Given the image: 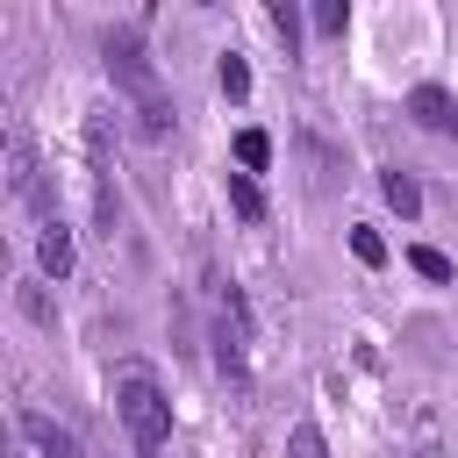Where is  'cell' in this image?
Segmentation results:
<instances>
[{
  "label": "cell",
  "mask_w": 458,
  "mask_h": 458,
  "mask_svg": "<svg viewBox=\"0 0 458 458\" xmlns=\"http://www.w3.org/2000/svg\"><path fill=\"white\" fill-rule=\"evenodd\" d=\"M114 415H122L136 458H143V451H165V437H172V401H165V386H157L150 372H136V365L122 372V386H114Z\"/></svg>",
  "instance_id": "obj_1"
},
{
  "label": "cell",
  "mask_w": 458,
  "mask_h": 458,
  "mask_svg": "<svg viewBox=\"0 0 458 458\" xmlns=\"http://www.w3.org/2000/svg\"><path fill=\"white\" fill-rule=\"evenodd\" d=\"M107 57V79L122 86V93H136V100H150L157 93V64H150V43H143V29H107V43H100Z\"/></svg>",
  "instance_id": "obj_2"
},
{
  "label": "cell",
  "mask_w": 458,
  "mask_h": 458,
  "mask_svg": "<svg viewBox=\"0 0 458 458\" xmlns=\"http://www.w3.org/2000/svg\"><path fill=\"white\" fill-rule=\"evenodd\" d=\"M243 336H250V308H243V293L229 286V293H222V315H215V336H208V344H215V365H222L229 386L250 379V365H243Z\"/></svg>",
  "instance_id": "obj_3"
},
{
  "label": "cell",
  "mask_w": 458,
  "mask_h": 458,
  "mask_svg": "<svg viewBox=\"0 0 458 458\" xmlns=\"http://www.w3.org/2000/svg\"><path fill=\"white\" fill-rule=\"evenodd\" d=\"M14 429H21V437L43 451V458H86V451H79V437H72L64 422H50L43 408H21V415H14Z\"/></svg>",
  "instance_id": "obj_4"
},
{
  "label": "cell",
  "mask_w": 458,
  "mask_h": 458,
  "mask_svg": "<svg viewBox=\"0 0 458 458\" xmlns=\"http://www.w3.org/2000/svg\"><path fill=\"white\" fill-rule=\"evenodd\" d=\"M36 265H43V279H64V272L79 265V243H72L64 222H43V229H36Z\"/></svg>",
  "instance_id": "obj_5"
},
{
  "label": "cell",
  "mask_w": 458,
  "mask_h": 458,
  "mask_svg": "<svg viewBox=\"0 0 458 458\" xmlns=\"http://www.w3.org/2000/svg\"><path fill=\"white\" fill-rule=\"evenodd\" d=\"M408 114H415L422 129H444V136H451V114H458V100H451L444 86H415V93H408Z\"/></svg>",
  "instance_id": "obj_6"
},
{
  "label": "cell",
  "mask_w": 458,
  "mask_h": 458,
  "mask_svg": "<svg viewBox=\"0 0 458 458\" xmlns=\"http://www.w3.org/2000/svg\"><path fill=\"white\" fill-rule=\"evenodd\" d=\"M379 193H386V208H394L401 222H415V215H422V186H415L408 172H379Z\"/></svg>",
  "instance_id": "obj_7"
},
{
  "label": "cell",
  "mask_w": 458,
  "mask_h": 458,
  "mask_svg": "<svg viewBox=\"0 0 458 458\" xmlns=\"http://www.w3.org/2000/svg\"><path fill=\"white\" fill-rule=\"evenodd\" d=\"M172 122H179V107H172L165 93H150V100H136V129H143L150 143H165V136H172Z\"/></svg>",
  "instance_id": "obj_8"
},
{
  "label": "cell",
  "mask_w": 458,
  "mask_h": 458,
  "mask_svg": "<svg viewBox=\"0 0 458 458\" xmlns=\"http://www.w3.org/2000/svg\"><path fill=\"white\" fill-rule=\"evenodd\" d=\"M229 208H236L243 222H265V193H258L250 172H229Z\"/></svg>",
  "instance_id": "obj_9"
},
{
  "label": "cell",
  "mask_w": 458,
  "mask_h": 458,
  "mask_svg": "<svg viewBox=\"0 0 458 458\" xmlns=\"http://www.w3.org/2000/svg\"><path fill=\"white\" fill-rule=\"evenodd\" d=\"M215 86H222L229 100H250V64H243L236 50H222V64H215Z\"/></svg>",
  "instance_id": "obj_10"
},
{
  "label": "cell",
  "mask_w": 458,
  "mask_h": 458,
  "mask_svg": "<svg viewBox=\"0 0 458 458\" xmlns=\"http://www.w3.org/2000/svg\"><path fill=\"white\" fill-rule=\"evenodd\" d=\"M236 165H243V172H265V165H272V136H265V129H243V136H236Z\"/></svg>",
  "instance_id": "obj_11"
},
{
  "label": "cell",
  "mask_w": 458,
  "mask_h": 458,
  "mask_svg": "<svg viewBox=\"0 0 458 458\" xmlns=\"http://www.w3.org/2000/svg\"><path fill=\"white\" fill-rule=\"evenodd\" d=\"M408 265H415V272H422L429 286H451V258H444V250H429V243H415V250H408Z\"/></svg>",
  "instance_id": "obj_12"
},
{
  "label": "cell",
  "mask_w": 458,
  "mask_h": 458,
  "mask_svg": "<svg viewBox=\"0 0 458 458\" xmlns=\"http://www.w3.org/2000/svg\"><path fill=\"white\" fill-rule=\"evenodd\" d=\"M286 458H329L322 429H315V422H293V429H286Z\"/></svg>",
  "instance_id": "obj_13"
},
{
  "label": "cell",
  "mask_w": 458,
  "mask_h": 458,
  "mask_svg": "<svg viewBox=\"0 0 458 458\" xmlns=\"http://www.w3.org/2000/svg\"><path fill=\"white\" fill-rule=\"evenodd\" d=\"M272 29H279V43H286V57L301 50V7L293 0H272Z\"/></svg>",
  "instance_id": "obj_14"
},
{
  "label": "cell",
  "mask_w": 458,
  "mask_h": 458,
  "mask_svg": "<svg viewBox=\"0 0 458 458\" xmlns=\"http://www.w3.org/2000/svg\"><path fill=\"white\" fill-rule=\"evenodd\" d=\"M344 29H351V7L344 0H322L315 7V36H344Z\"/></svg>",
  "instance_id": "obj_15"
},
{
  "label": "cell",
  "mask_w": 458,
  "mask_h": 458,
  "mask_svg": "<svg viewBox=\"0 0 458 458\" xmlns=\"http://www.w3.org/2000/svg\"><path fill=\"white\" fill-rule=\"evenodd\" d=\"M351 258H358V265H386V243H379V229H351Z\"/></svg>",
  "instance_id": "obj_16"
},
{
  "label": "cell",
  "mask_w": 458,
  "mask_h": 458,
  "mask_svg": "<svg viewBox=\"0 0 458 458\" xmlns=\"http://www.w3.org/2000/svg\"><path fill=\"white\" fill-rule=\"evenodd\" d=\"M21 315H36V322H57V315H50V301H43V286H21Z\"/></svg>",
  "instance_id": "obj_17"
},
{
  "label": "cell",
  "mask_w": 458,
  "mask_h": 458,
  "mask_svg": "<svg viewBox=\"0 0 458 458\" xmlns=\"http://www.w3.org/2000/svg\"><path fill=\"white\" fill-rule=\"evenodd\" d=\"M415 458H444V444H437V437H422V444H415Z\"/></svg>",
  "instance_id": "obj_18"
},
{
  "label": "cell",
  "mask_w": 458,
  "mask_h": 458,
  "mask_svg": "<svg viewBox=\"0 0 458 458\" xmlns=\"http://www.w3.org/2000/svg\"><path fill=\"white\" fill-rule=\"evenodd\" d=\"M451 136H458V114H451Z\"/></svg>",
  "instance_id": "obj_19"
},
{
  "label": "cell",
  "mask_w": 458,
  "mask_h": 458,
  "mask_svg": "<svg viewBox=\"0 0 458 458\" xmlns=\"http://www.w3.org/2000/svg\"><path fill=\"white\" fill-rule=\"evenodd\" d=\"M143 458H157V451H143Z\"/></svg>",
  "instance_id": "obj_20"
}]
</instances>
